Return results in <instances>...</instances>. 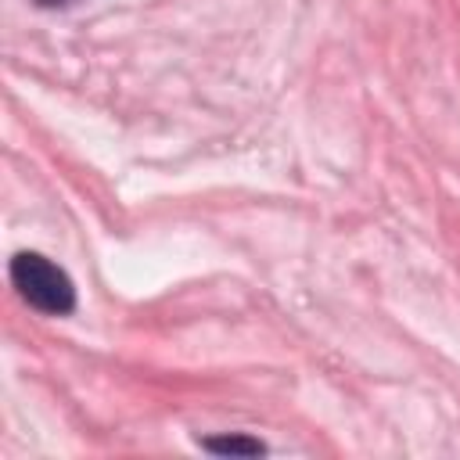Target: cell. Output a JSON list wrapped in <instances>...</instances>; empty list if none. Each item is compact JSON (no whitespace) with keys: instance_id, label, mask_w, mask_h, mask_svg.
<instances>
[{"instance_id":"obj_2","label":"cell","mask_w":460,"mask_h":460,"mask_svg":"<svg viewBox=\"0 0 460 460\" xmlns=\"http://www.w3.org/2000/svg\"><path fill=\"white\" fill-rule=\"evenodd\" d=\"M201 449L223 453V456H262L266 446L248 435H219V438H201Z\"/></svg>"},{"instance_id":"obj_3","label":"cell","mask_w":460,"mask_h":460,"mask_svg":"<svg viewBox=\"0 0 460 460\" xmlns=\"http://www.w3.org/2000/svg\"><path fill=\"white\" fill-rule=\"evenodd\" d=\"M40 7H65V4H72V0H36Z\"/></svg>"},{"instance_id":"obj_1","label":"cell","mask_w":460,"mask_h":460,"mask_svg":"<svg viewBox=\"0 0 460 460\" xmlns=\"http://www.w3.org/2000/svg\"><path fill=\"white\" fill-rule=\"evenodd\" d=\"M11 284L32 309H40L47 316H68L75 309L72 277L40 252H18L11 259Z\"/></svg>"}]
</instances>
